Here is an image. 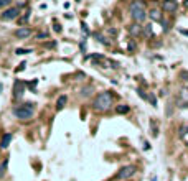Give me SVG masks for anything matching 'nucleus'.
Wrapping results in <instances>:
<instances>
[{"mask_svg": "<svg viewBox=\"0 0 188 181\" xmlns=\"http://www.w3.org/2000/svg\"><path fill=\"white\" fill-rule=\"evenodd\" d=\"M112 101H114V96L111 94V92H101L96 99H94V104L92 107L94 110H99V112H104V110L111 109V106H112Z\"/></svg>", "mask_w": 188, "mask_h": 181, "instance_id": "nucleus-1", "label": "nucleus"}, {"mask_svg": "<svg viewBox=\"0 0 188 181\" xmlns=\"http://www.w3.org/2000/svg\"><path fill=\"white\" fill-rule=\"evenodd\" d=\"M10 3H12V0H0V8H3V7H8Z\"/></svg>", "mask_w": 188, "mask_h": 181, "instance_id": "nucleus-23", "label": "nucleus"}, {"mask_svg": "<svg viewBox=\"0 0 188 181\" xmlns=\"http://www.w3.org/2000/svg\"><path fill=\"white\" fill-rule=\"evenodd\" d=\"M147 101L152 102V106H154V107H157V99H155L154 94H149V96H147Z\"/></svg>", "mask_w": 188, "mask_h": 181, "instance_id": "nucleus-19", "label": "nucleus"}, {"mask_svg": "<svg viewBox=\"0 0 188 181\" xmlns=\"http://www.w3.org/2000/svg\"><path fill=\"white\" fill-rule=\"evenodd\" d=\"M134 50H136V45H134V41H131L129 43V51H134Z\"/></svg>", "mask_w": 188, "mask_h": 181, "instance_id": "nucleus-27", "label": "nucleus"}, {"mask_svg": "<svg viewBox=\"0 0 188 181\" xmlns=\"http://www.w3.org/2000/svg\"><path fill=\"white\" fill-rule=\"evenodd\" d=\"M91 91H92V87H84L83 91H81V96H84V97H87L91 94Z\"/></svg>", "mask_w": 188, "mask_h": 181, "instance_id": "nucleus-20", "label": "nucleus"}, {"mask_svg": "<svg viewBox=\"0 0 188 181\" xmlns=\"http://www.w3.org/2000/svg\"><path fill=\"white\" fill-rule=\"evenodd\" d=\"M185 5H186V7H188V2H185Z\"/></svg>", "mask_w": 188, "mask_h": 181, "instance_id": "nucleus-33", "label": "nucleus"}, {"mask_svg": "<svg viewBox=\"0 0 188 181\" xmlns=\"http://www.w3.org/2000/svg\"><path fill=\"white\" fill-rule=\"evenodd\" d=\"M10 142H12V133H5V135L2 137V143H0V147L7 148L8 145H10Z\"/></svg>", "mask_w": 188, "mask_h": 181, "instance_id": "nucleus-14", "label": "nucleus"}, {"mask_svg": "<svg viewBox=\"0 0 188 181\" xmlns=\"http://www.w3.org/2000/svg\"><path fill=\"white\" fill-rule=\"evenodd\" d=\"M25 53H30V50H17V55H25Z\"/></svg>", "mask_w": 188, "mask_h": 181, "instance_id": "nucleus-25", "label": "nucleus"}, {"mask_svg": "<svg viewBox=\"0 0 188 181\" xmlns=\"http://www.w3.org/2000/svg\"><path fill=\"white\" fill-rule=\"evenodd\" d=\"M180 79L188 81V71H180Z\"/></svg>", "mask_w": 188, "mask_h": 181, "instance_id": "nucleus-24", "label": "nucleus"}, {"mask_svg": "<svg viewBox=\"0 0 188 181\" xmlns=\"http://www.w3.org/2000/svg\"><path fill=\"white\" fill-rule=\"evenodd\" d=\"M22 87H25V84L20 83V81H15V89H13V97L15 99H18L22 94H23V89Z\"/></svg>", "mask_w": 188, "mask_h": 181, "instance_id": "nucleus-8", "label": "nucleus"}, {"mask_svg": "<svg viewBox=\"0 0 188 181\" xmlns=\"http://www.w3.org/2000/svg\"><path fill=\"white\" fill-rule=\"evenodd\" d=\"M131 17L136 23H140L147 18V10L142 2H132L131 3Z\"/></svg>", "mask_w": 188, "mask_h": 181, "instance_id": "nucleus-2", "label": "nucleus"}, {"mask_svg": "<svg viewBox=\"0 0 188 181\" xmlns=\"http://www.w3.org/2000/svg\"><path fill=\"white\" fill-rule=\"evenodd\" d=\"M46 36H48V33H38L37 35V38H46Z\"/></svg>", "mask_w": 188, "mask_h": 181, "instance_id": "nucleus-28", "label": "nucleus"}, {"mask_svg": "<svg viewBox=\"0 0 188 181\" xmlns=\"http://www.w3.org/2000/svg\"><path fill=\"white\" fill-rule=\"evenodd\" d=\"M116 112L117 114H127L129 112V106H124V104H121V106L116 107Z\"/></svg>", "mask_w": 188, "mask_h": 181, "instance_id": "nucleus-15", "label": "nucleus"}, {"mask_svg": "<svg viewBox=\"0 0 188 181\" xmlns=\"http://www.w3.org/2000/svg\"><path fill=\"white\" fill-rule=\"evenodd\" d=\"M18 15H20L18 7H8V8L3 10L2 20H15V18H18Z\"/></svg>", "mask_w": 188, "mask_h": 181, "instance_id": "nucleus-5", "label": "nucleus"}, {"mask_svg": "<svg viewBox=\"0 0 188 181\" xmlns=\"http://www.w3.org/2000/svg\"><path fill=\"white\" fill-rule=\"evenodd\" d=\"M83 31H84V33H86V35H87V33H89V30H87V26H86V25H84V23H83Z\"/></svg>", "mask_w": 188, "mask_h": 181, "instance_id": "nucleus-31", "label": "nucleus"}, {"mask_svg": "<svg viewBox=\"0 0 188 181\" xmlns=\"http://www.w3.org/2000/svg\"><path fill=\"white\" fill-rule=\"evenodd\" d=\"M178 101L181 102V107H188V89H181Z\"/></svg>", "mask_w": 188, "mask_h": 181, "instance_id": "nucleus-9", "label": "nucleus"}, {"mask_svg": "<svg viewBox=\"0 0 188 181\" xmlns=\"http://www.w3.org/2000/svg\"><path fill=\"white\" fill-rule=\"evenodd\" d=\"M30 35H32V30L28 26H22V28H18V30H15V36L18 40H27Z\"/></svg>", "mask_w": 188, "mask_h": 181, "instance_id": "nucleus-6", "label": "nucleus"}, {"mask_svg": "<svg viewBox=\"0 0 188 181\" xmlns=\"http://www.w3.org/2000/svg\"><path fill=\"white\" fill-rule=\"evenodd\" d=\"M186 133H188V125L185 124V125H181V127L178 128V137H180V138H183Z\"/></svg>", "mask_w": 188, "mask_h": 181, "instance_id": "nucleus-16", "label": "nucleus"}, {"mask_svg": "<svg viewBox=\"0 0 188 181\" xmlns=\"http://www.w3.org/2000/svg\"><path fill=\"white\" fill-rule=\"evenodd\" d=\"M131 35L132 36H139L140 33H142V26H140V23H134V25H131Z\"/></svg>", "mask_w": 188, "mask_h": 181, "instance_id": "nucleus-11", "label": "nucleus"}, {"mask_svg": "<svg viewBox=\"0 0 188 181\" xmlns=\"http://www.w3.org/2000/svg\"><path fill=\"white\" fill-rule=\"evenodd\" d=\"M160 23H162V30H163V31H168V28H170V26H168V21L162 18V21H160Z\"/></svg>", "mask_w": 188, "mask_h": 181, "instance_id": "nucleus-22", "label": "nucleus"}, {"mask_svg": "<svg viewBox=\"0 0 188 181\" xmlns=\"http://www.w3.org/2000/svg\"><path fill=\"white\" fill-rule=\"evenodd\" d=\"M7 166H8V160L3 158L2 161H0V178L5 176V173H7Z\"/></svg>", "mask_w": 188, "mask_h": 181, "instance_id": "nucleus-13", "label": "nucleus"}, {"mask_svg": "<svg viewBox=\"0 0 188 181\" xmlns=\"http://www.w3.org/2000/svg\"><path fill=\"white\" fill-rule=\"evenodd\" d=\"M142 28H144L145 36H152V35H154V30H152V25H145V26H142Z\"/></svg>", "mask_w": 188, "mask_h": 181, "instance_id": "nucleus-18", "label": "nucleus"}, {"mask_svg": "<svg viewBox=\"0 0 188 181\" xmlns=\"http://www.w3.org/2000/svg\"><path fill=\"white\" fill-rule=\"evenodd\" d=\"M109 35H114V36H116V35H117V30H114V28H109Z\"/></svg>", "mask_w": 188, "mask_h": 181, "instance_id": "nucleus-29", "label": "nucleus"}, {"mask_svg": "<svg viewBox=\"0 0 188 181\" xmlns=\"http://www.w3.org/2000/svg\"><path fill=\"white\" fill-rule=\"evenodd\" d=\"M96 38H97V41H99V43H102L104 46H109V45H111V41H107V40H106L101 33H96Z\"/></svg>", "mask_w": 188, "mask_h": 181, "instance_id": "nucleus-17", "label": "nucleus"}, {"mask_svg": "<svg viewBox=\"0 0 188 181\" xmlns=\"http://www.w3.org/2000/svg\"><path fill=\"white\" fill-rule=\"evenodd\" d=\"M181 33H183V35H186V36H188V31H186V30H181Z\"/></svg>", "mask_w": 188, "mask_h": 181, "instance_id": "nucleus-32", "label": "nucleus"}, {"mask_svg": "<svg viewBox=\"0 0 188 181\" xmlns=\"http://www.w3.org/2000/svg\"><path fill=\"white\" fill-rule=\"evenodd\" d=\"M162 8L165 10V12H168V13H173V12H177L178 3L173 2V0H168V2H163L162 3Z\"/></svg>", "mask_w": 188, "mask_h": 181, "instance_id": "nucleus-7", "label": "nucleus"}, {"mask_svg": "<svg viewBox=\"0 0 188 181\" xmlns=\"http://www.w3.org/2000/svg\"><path fill=\"white\" fill-rule=\"evenodd\" d=\"M136 173H137L136 165H126V166H122L119 170V173H117V179H129V178H132Z\"/></svg>", "mask_w": 188, "mask_h": 181, "instance_id": "nucleus-4", "label": "nucleus"}, {"mask_svg": "<svg viewBox=\"0 0 188 181\" xmlns=\"http://www.w3.org/2000/svg\"><path fill=\"white\" fill-rule=\"evenodd\" d=\"M162 13H160V10H150V20H154V21H162Z\"/></svg>", "mask_w": 188, "mask_h": 181, "instance_id": "nucleus-12", "label": "nucleus"}, {"mask_svg": "<svg viewBox=\"0 0 188 181\" xmlns=\"http://www.w3.org/2000/svg\"><path fill=\"white\" fill-rule=\"evenodd\" d=\"M137 92H139V96L142 97V99H147V96H145V92H144L142 89H137Z\"/></svg>", "mask_w": 188, "mask_h": 181, "instance_id": "nucleus-26", "label": "nucleus"}, {"mask_svg": "<svg viewBox=\"0 0 188 181\" xmlns=\"http://www.w3.org/2000/svg\"><path fill=\"white\" fill-rule=\"evenodd\" d=\"M66 102H68V97L64 94L60 96V97H58V101H56V110H63L64 106H66Z\"/></svg>", "mask_w": 188, "mask_h": 181, "instance_id": "nucleus-10", "label": "nucleus"}, {"mask_svg": "<svg viewBox=\"0 0 188 181\" xmlns=\"http://www.w3.org/2000/svg\"><path fill=\"white\" fill-rule=\"evenodd\" d=\"M186 147H188V143H186Z\"/></svg>", "mask_w": 188, "mask_h": 181, "instance_id": "nucleus-34", "label": "nucleus"}, {"mask_svg": "<svg viewBox=\"0 0 188 181\" xmlns=\"http://www.w3.org/2000/svg\"><path fill=\"white\" fill-rule=\"evenodd\" d=\"M28 18H30V10H27V13L20 18V23H25V21H28Z\"/></svg>", "mask_w": 188, "mask_h": 181, "instance_id": "nucleus-21", "label": "nucleus"}, {"mask_svg": "<svg viewBox=\"0 0 188 181\" xmlns=\"http://www.w3.org/2000/svg\"><path fill=\"white\" fill-rule=\"evenodd\" d=\"M35 114V109H33V104L32 102H27V104H22V106H17L13 109V115L17 119H22V120H27V119H32Z\"/></svg>", "mask_w": 188, "mask_h": 181, "instance_id": "nucleus-3", "label": "nucleus"}, {"mask_svg": "<svg viewBox=\"0 0 188 181\" xmlns=\"http://www.w3.org/2000/svg\"><path fill=\"white\" fill-rule=\"evenodd\" d=\"M25 66H27V63H22V64H20V68H18V69H17V71H22V69H23V68H25Z\"/></svg>", "mask_w": 188, "mask_h": 181, "instance_id": "nucleus-30", "label": "nucleus"}]
</instances>
